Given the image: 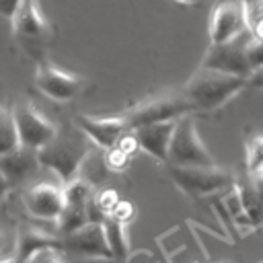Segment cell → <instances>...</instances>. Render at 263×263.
I'll list each match as a JSON object with an SVG mask.
<instances>
[{"label":"cell","mask_w":263,"mask_h":263,"mask_svg":"<svg viewBox=\"0 0 263 263\" xmlns=\"http://www.w3.org/2000/svg\"><path fill=\"white\" fill-rule=\"evenodd\" d=\"M245 86H249L247 78L230 76L199 66L197 72L187 80L183 95L195 111H216L230 99H234Z\"/></svg>","instance_id":"6da1fadb"},{"label":"cell","mask_w":263,"mask_h":263,"mask_svg":"<svg viewBox=\"0 0 263 263\" xmlns=\"http://www.w3.org/2000/svg\"><path fill=\"white\" fill-rule=\"evenodd\" d=\"M86 136L76 127L74 134H60L41 150H37L39 154V162L45 168H51L60 181L66 185L72 179L78 177L80 166L86 158V154L90 152L88 144H86Z\"/></svg>","instance_id":"7a4b0ae2"},{"label":"cell","mask_w":263,"mask_h":263,"mask_svg":"<svg viewBox=\"0 0 263 263\" xmlns=\"http://www.w3.org/2000/svg\"><path fill=\"white\" fill-rule=\"evenodd\" d=\"M195 109L187 101L183 92H164L150 97L142 101L140 105L132 107L125 115L129 129H138L152 123H164V121H179L185 115H191Z\"/></svg>","instance_id":"3957f363"},{"label":"cell","mask_w":263,"mask_h":263,"mask_svg":"<svg viewBox=\"0 0 263 263\" xmlns=\"http://www.w3.org/2000/svg\"><path fill=\"white\" fill-rule=\"evenodd\" d=\"M168 175L173 183L189 197H205L212 193L232 189L236 185L232 173L220 166H171L168 164Z\"/></svg>","instance_id":"277c9868"},{"label":"cell","mask_w":263,"mask_h":263,"mask_svg":"<svg viewBox=\"0 0 263 263\" xmlns=\"http://www.w3.org/2000/svg\"><path fill=\"white\" fill-rule=\"evenodd\" d=\"M166 162L171 166H216L212 154L197 134L191 115H185L177 121Z\"/></svg>","instance_id":"5b68a950"},{"label":"cell","mask_w":263,"mask_h":263,"mask_svg":"<svg viewBox=\"0 0 263 263\" xmlns=\"http://www.w3.org/2000/svg\"><path fill=\"white\" fill-rule=\"evenodd\" d=\"M12 35L29 55H37L51 35V25L45 18L39 0H25L12 18Z\"/></svg>","instance_id":"8992f818"},{"label":"cell","mask_w":263,"mask_h":263,"mask_svg":"<svg viewBox=\"0 0 263 263\" xmlns=\"http://www.w3.org/2000/svg\"><path fill=\"white\" fill-rule=\"evenodd\" d=\"M16 129H18V138L21 144L33 150H41L43 146H47L55 136H58V127L29 101H16L14 107L10 109Z\"/></svg>","instance_id":"52a82bcc"},{"label":"cell","mask_w":263,"mask_h":263,"mask_svg":"<svg viewBox=\"0 0 263 263\" xmlns=\"http://www.w3.org/2000/svg\"><path fill=\"white\" fill-rule=\"evenodd\" d=\"M247 41H249V37L242 35V37H238L230 43H224V45H210L203 60H201V68L249 80V76L253 72L249 68V62H247Z\"/></svg>","instance_id":"ba28073f"},{"label":"cell","mask_w":263,"mask_h":263,"mask_svg":"<svg viewBox=\"0 0 263 263\" xmlns=\"http://www.w3.org/2000/svg\"><path fill=\"white\" fill-rule=\"evenodd\" d=\"M249 29L247 25V16H245V8L242 2H220L218 6H214L212 14H210V45H224L230 43L238 37L245 35V31Z\"/></svg>","instance_id":"9c48e42d"},{"label":"cell","mask_w":263,"mask_h":263,"mask_svg":"<svg viewBox=\"0 0 263 263\" xmlns=\"http://www.w3.org/2000/svg\"><path fill=\"white\" fill-rule=\"evenodd\" d=\"M82 84H84V80L78 74L60 70L58 66L47 64V62L39 64L35 70V86L45 97H49L51 101H58V103H66V101L74 99L80 92Z\"/></svg>","instance_id":"30bf717a"},{"label":"cell","mask_w":263,"mask_h":263,"mask_svg":"<svg viewBox=\"0 0 263 263\" xmlns=\"http://www.w3.org/2000/svg\"><path fill=\"white\" fill-rule=\"evenodd\" d=\"M76 127L99 148L109 150L117 146L119 138L129 132L125 115H111V117H95V115H76Z\"/></svg>","instance_id":"8fae6325"},{"label":"cell","mask_w":263,"mask_h":263,"mask_svg":"<svg viewBox=\"0 0 263 263\" xmlns=\"http://www.w3.org/2000/svg\"><path fill=\"white\" fill-rule=\"evenodd\" d=\"M23 201L31 216L41 218V220H58L66 203L64 187L49 183V181L35 183L25 191Z\"/></svg>","instance_id":"7c38bea8"},{"label":"cell","mask_w":263,"mask_h":263,"mask_svg":"<svg viewBox=\"0 0 263 263\" xmlns=\"http://www.w3.org/2000/svg\"><path fill=\"white\" fill-rule=\"evenodd\" d=\"M64 247L86 257H103V259L113 257L103 222H86L82 228L66 234Z\"/></svg>","instance_id":"4fadbf2b"},{"label":"cell","mask_w":263,"mask_h":263,"mask_svg":"<svg viewBox=\"0 0 263 263\" xmlns=\"http://www.w3.org/2000/svg\"><path fill=\"white\" fill-rule=\"evenodd\" d=\"M177 121H164V123H152L138 129H132L140 142V150L148 152L152 158L166 162L168 160V148L173 142Z\"/></svg>","instance_id":"5bb4252c"},{"label":"cell","mask_w":263,"mask_h":263,"mask_svg":"<svg viewBox=\"0 0 263 263\" xmlns=\"http://www.w3.org/2000/svg\"><path fill=\"white\" fill-rule=\"evenodd\" d=\"M41 166L39 162V154L33 148L27 146H18L12 152L0 156V171L8 177L10 183H21L29 177H33L37 173V168Z\"/></svg>","instance_id":"9a60e30c"},{"label":"cell","mask_w":263,"mask_h":263,"mask_svg":"<svg viewBox=\"0 0 263 263\" xmlns=\"http://www.w3.org/2000/svg\"><path fill=\"white\" fill-rule=\"evenodd\" d=\"M64 242H60L58 236L37 228V226H25L21 232H18V238H16V253L14 257L25 263L33 253L37 251H43V249H62Z\"/></svg>","instance_id":"2e32d148"},{"label":"cell","mask_w":263,"mask_h":263,"mask_svg":"<svg viewBox=\"0 0 263 263\" xmlns=\"http://www.w3.org/2000/svg\"><path fill=\"white\" fill-rule=\"evenodd\" d=\"M86 205L88 203H64V210L58 218V226L64 234H70L78 228H82L88 222V214H86Z\"/></svg>","instance_id":"e0dca14e"},{"label":"cell","mask_w":263,"mask_h":263,"mask_svg":"<svg viewBox=\"0 0 263 263\" xmlns=\"http://www.w3.org/2000/svg\"><path fill=\"white\" fill-rule=\"evenodd\" d=\"M236 189L240 193V199H242V205H245V212H247L251 224L253 226H263V199L257 195L251 181L240 183V185L236 183Z\"/></svg>","instance_id":"ac0fdd59"},{"label":"cell","mask_w":263,"mask_h":263,"mask_svg":"<svg viewBox=\"0 0 263 263\" xmlns=\"http://www.w3.org/2000/svg\"><path fill=\"white\" fill-rule=\"evenodd\" d=\"M18 146H21V138H18V129H16L12 111L2 109V113H0V156L12 152Z\"/></svg>","instance_id":"d6986e66"},{"label":"cell","mask_w":263,"mask_h":263,"mask_svg":"<svg viewBox=\"0 0 263 263\" xmlns=\"http://www.w3.org/2000/svg\"><path fill=\"white\" fill-rule=\"evenodd\" d=\"M107 175H109V168H107V162H105V154L97 158L95 150H90V152L86 154V158H84L82 166H80L78 177H82L84 181H88L90 185H95V183L105 181V179H107Z\"/></svg>","instance_id":"ffe728a7"},{"label":"cell","mask_w":263,"mask_h":263,"mask_svg":"<svg viewBox=\"0 0 263 263\" xmlns=\"http://www.w3.org/2000/svg\"><path fill=\"white\" fill-rule=\"evenodd\" d=\"M103 224H105V232H107V238H109V247H111L113 257L123 259L125 253H127V234H125L123 224L117 222V220H113V218H107Z\"/></svg>","instance_id":"44dd1931"},{"label":"cell","mask_w":263,"mask_h":263,"mask_svg":"<svg viewBox=\"0 0 263 263\" xmlns=\"http://www.w3.org/2000/svg\"><path fill=\"white\" fill-rule=\"evenodd\" d=\"M247 173L249 177H263V136L247 140Z\"/></svg>","instance_id":"7402d4cb"},{"label":"cell","mask_w":263,"mask_h":263,"mask_svg":"<svg viewBox=\"0 0 263 263\" xmlns=\"http://www.w3.org/2000/svg\"><path fill=\"white\" fill-rule=\"evenodd\" d=\"M224 208L228 210V214L234 220V224H238V226H253L249 216H247V212H245V205H242V199H240V193H238L236 185L224 197Z\"/></svg>","instance_id":"603a6c76"},{"label":"cell","mask_w":263,"mask_h":263,"mask_svg":"<svg viewBox=\"0 0 263 263\" xmlns=\"http://www.w3.org/2000/svg\"><path fill=\"white\" fill-rule=\"evenodd\" d=\"M247 62H249L251 72L263 68V41L249 37V41H247Z\"/></svg>","instance_id":"cb8c5ba5"},{"label":"cell","mask_w":263,"mask_h":263,"mask_svg":"<svg viewBox=\"0 0 263 263\" xmlns=\"http://www.w3.org/2000/svg\"><path fill=\"white\" fill-rule=\"evenodd\" d=\"M95 197H97V203H99L101 212L105 214V218H109V216L113 214V210L117 208V203H119L117 191H113V189H105V191H99V193H95Z\"/></svg>","instance_id":"d4e9b609"},{"label":"cell","mask_w":263,"mask_h":263,"mask_svg":"<svg viewBox=\"0 0 263 263\" xmlns=\"http://www.w3.org/2000/svg\"><path fill=\"white\" fill-rule=\"evenodd\" d=\"M105 162H107V168L109 171H123L125 166H127V162H129V156L127 154H123L117 146H113V148H109V150H105Z\"/></svg>","instance_id":"484cf974"},{"label":"cell","mask_w":263,"mask_h":263,"mask_svg":"<svg viewBox=\"0 0 263 263\" xmlns=\"http://www.w3.org/2000/svg\"><path fill=\"white\" fill-rule=\"evenodd\" d=\"M25 263H68V261L62 257L60 249H43L33 253Z\"/></svg>","instance_id":"4316f807"},{"label":"cell","mask_w":263,"mask_h":263,"mask_svg":"<svg viewBox=\"0 0 263 263\" xmlns=\"http://www.w3.org/2000/svg\"><path fill=\"white\" fill-rule=\"evenodd\" d=\"M117 148L123 152V154H127L129 158L140 150V142H138V138H136V134L129 129V132H125L121 138H119V142H117Z\"/></svg>","instance_id":"83f0119b"},{"label":"cell","mask_w":263,"mask_h":263,"mask_svg":"<svg viewBox=\"0 0 263 263\" xmlns=\"http://www.w3.org/2000/svg\"><path fill=\"white\" fill-rule=\"evenodd\" d=\"M132 216H134V205H132L129 201H119V203H117V208L113 210V214H111L109 218H113V220H117V222L125 224Z\"/></svg>","instance_id":"f1b7e54d"},{"label":"cell","mask_w":263,"mask_h":263,"mask_svg":"<svg viewBox=\"0 0 263 263\" xmlns=\"http://www.w3.org/2000/svg\"><path fill=\"white\" fill-rule=\"evenodd\" d=\"M23 2L25 0H0V16H6V18L12 21Z\"/></svg>","instance_id":"f546056e"},{"label":"cell","mask_w":263,"mask_h":263,"mask_svg":"<svg viewBox=\"0 0 263 263\" xmlns=\"http://www.w3.org/2000/svg\"><path fill=\"white\" fill-rule=\"evenodd\" d=\"M249 86H253V88H257V90H263V68L261 70H255L251 76H249Z\"/></svg>","instance_id":"4dcf8cb0"},{"label":"cell","mask_w":263,"mask_h":263,"mask_svg":"<svg viewBox=\"0 0 263 263\" xmlns=\"http://www.w3.org/2000/svg\"><path fill=\"white\" fill-rule=\"evenodd\" d=\"M249 181H251V185H253V189L257 191V195L263 199V177H249Z\"/></svg>","instance_id":"1f68e13d"},{"label":"cell","mask_w":263,"mask_h":263,"mask_svg":"<svg viewBox=\"0 0 263 263\" xmlns=\"http://www.w3.org/2000/svg\"><path fill=\"white\" fill-rule=\"evenodd\" d=\"M8 187H10V181H8V177H6V175L0 171V197H2V195L8 191Z\"/></svg>","instance_id":"d6a6232c"},{"label":"cell","mask_w":263,"mask_h":263,"mask_svg":"<svg viewBox=\"0 0 263 263\" xmlns=\"http://www.w3.org/2000/svg\"><path fill=\"white\" fill-rule=\"evenodd\" d=\"M0 263H21L16 257H0Z\"/></svg>","instance_id":"836d02e7"},{"label":"cell","mask_w":263,"mask_h":263,"mask_svg":"<svg viewBox=\"0 0 263 263\" xmlns=\"http://www.w3.org/2000/svg\"><path fill=\"white\" fill-rule=\"evenodd\" d=\"M175 2H179V4H199L201 0H175Z\"/></svg>","instance_id":"e575fe53"},{"label":"cell","mask_w":263,"mask_h":263,"mask_svg":"<svg viewBox=\"0 0 263 263\" xmlns=\"http://www.w3.org/2000/svg\"><path fill=\"white\" fill-rule=\"evenodd\" d=\"M0 247H2V236H0Z\"/></svg>","instance_id":"d590c367"},{"label":"cell","mask_w":263,"mask_h":263,"mask_svg":"<svg viewBox=\"0 0 263 263\" xmlns=\"http://www.w3.org/2000/svg\"><path fill=\"white\" fill-rule=\"evenodd\" d=\"M0 113H2V107H0Z\"/></svg>","instance_id":"8d00e7d4"},{"label":"cell","mask_w":263,"mask_h":263,"mask_svg":"<svg viewBox=\"0 0 263 263\" xmlns=\"http://www.w3.org/2000/svg\"><path fill=\"white\" fill-rule=\"evenodd\" d=\"M261 263H263V261H261Z\"/></svg>","instance_id":"74e56055"}]
</instances>
